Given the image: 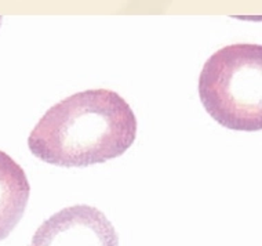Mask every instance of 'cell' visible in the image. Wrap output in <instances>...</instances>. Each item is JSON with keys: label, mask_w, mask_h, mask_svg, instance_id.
Returning a JSON list of instances; mask_svg holds the SVG:
<instances>
[{"label": "cell", "mask_w": 262, "mask_h": 246, "mask_svg": "<svg viewBox=\"0 0 262 246\" xmlns=\"http://www.w3.org/2000/svg\"><path fill=\"white\" fill-rule=\"evenodd\" d=\"M137 116L120 94L106 89L63 98L28 137L37 159L61 168H86L123 155L137 137Z\"/></svg>", "instance_id": "cell-1"}, {"label": "cell", "mask_w": 262, "mask_h": 246, "mask_svg": "<svg viewBox=\"0 0 262 246\" xmlns=\"http://www.w3.org/2000/svg\"><path fill=\"white\" fill-rule=\"evenodd\" d=\"M2 21H3V18H2V15H0V25H2Z\"/></svg>", "instance_id": "cell-5"}, {"label": "cell", "mask_w": 262, "mask_h": 246, "mask_svg": "<svg viewBox=\"0 0 262 246\" xmlns=\"http://www.w3.org/2000/svg\"><path fill=\"white\" fill-rule=\"evenodd\" d=\"M31 246H119L116 230L94 206L63 208L45 220Z\"/></svg>", "instance_id": "cell-3"}, {"label": "cell", "mask_w": 262, "mask_h": 246, "mask_svg": "<svg viewBox=\"0 0 262 246\" xmlns=\"http://www.w3.org/2000/svg\"><path fill=\"white\" fill-rule=\"evenodd\" d=\"M204 110L221 126L239 132L262 129V46H226L206 61L199 78Z\"/></svg>", "instance_id": "cell-2"}, {"label": "cell", "mask_w": 262, "mask_h": 246, "mask_svg": "<svg viewBox=\"0 0 262 246\" xmlns=\"http://www.w3.org/2000/svg\"><path fill=\"white\" fill-rule=\"evenodd\" d=\"M29 195L27 173L11 156L0 151V241L21 221Z\"/></svg>", "instance_id": "cell-4"}]
</instances>
